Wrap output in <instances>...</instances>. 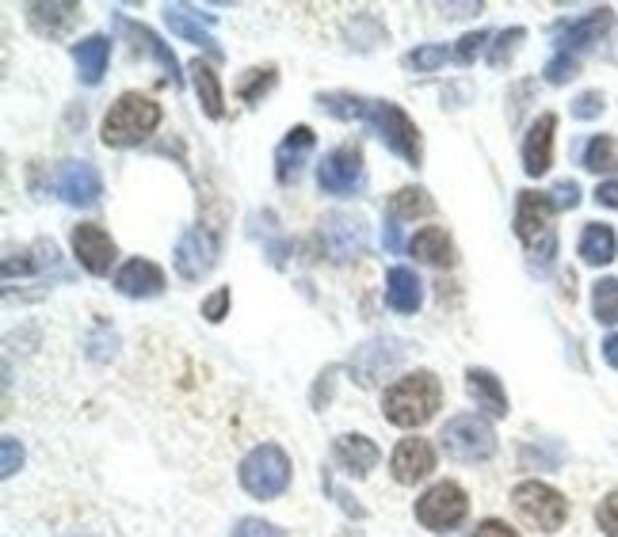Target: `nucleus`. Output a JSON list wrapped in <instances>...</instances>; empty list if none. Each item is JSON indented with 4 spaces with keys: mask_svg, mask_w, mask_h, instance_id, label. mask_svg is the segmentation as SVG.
I'll list each match as a JSON object with an SVG mask.
<instances>
[{
    "mask_svg": "<svg viewBox=\"0 0 618 537\" xmlns=\"http://www.w3.org/2000/svg\"><path fill=\"white\" fill-rule=\"evenodd\" d=\"M54 195L69 206H92L103 195V179L89 161H65L50 179Z\"/></svg>",
    "mask_w": 618,
    "mask_h": 537,
    "instance_id": "obj_10",
    "label": "nucleus"
},
{
    "mask_svg": "<svg viewBox=\"0 0 618 537\" xmlns=\"http://www.w3.org/2000/svg\"><path fill=\"white\" fill-rule=\"evenodd\" d=\"M321 107L332 111V115H340V118H363V123L385 142V149H393L401 161H409L412 168L424 161V142H420V130L405 115V111L398 107V103H390V100H359V95H348V92H329V95H321Z\"/></svg>",
    "mask_w": 618,
    "mask_h": 537,
    "instance_id": "obj_1",
    "label": "nucleus"
},
{
    "mask_svg": "<svg viewBox=\"0 0 618 537\" xmlns=\"http://www.w3.org/2000/svg\"><path fill=\"white\" fill-rule=\"evenodd\" d=\"M119 23H123V31H131L137 42H145V50H150V54L157 58V62L168 69L172 84H179V73H176V69H179V62H176V54H172V50L165 47V42H161L157 34H153L150 28H137V23H131V20H119Z\"/></svg>",
    "mask_w": 618,
    "mask_h": 537,
    "instance_id": "obj_30",
    "label": "nucleus"
},
{
    "mask_svg": "<svg viewBox=\"0 0 618 537\" xmlns=\"http://www.w3.org/2000/svg\"><path fill=\"white\" fill-rule=\"evenodd\" d=\"M512 504H515V515L527 526H535L538 534H557L565 526V518H569V499L543 481L515 484Z\"/></svg>",
    "mask_w": 618,
    "mask_h": 537,
    "instance_id": "obj_5",
    "label": "nucleus"
},
{
    "mask_svg": "<svg viewBox=\"0 0 618 537\" xmlns=\"http://www.w3.org/2000/svg\"><path fill=\"white\" fill-rule=\"evenodd\" d=\"M615 248H618V240H615V229H611V225H604V221L584 225V233H580V259H584V264H588V267L611 264V259H615Z\"/></svg>",
    "mask_w": 618,
    "mask_h": 537,
    "instance_id": "obj_27",
    "label": "nucleus"
},
{
    "mask_svg": "<svg viewBox=\"0 0 618 537\" xmlns=\"http://www.w3.org/2000/svg\"><path fill=\"white\" fill-rule=\"evenodd\" d=\"M470 515V499L466 492L454 481H440L416 499V523L428 526L432 534H446L454 526H462V518Z\"/></svg>",
    "mask_w": 618,
    "mask_h": 537,
    "instance_id": "obj_7",
    "label": "nucleus"
},
{
    "mask_svg": "<svg viewBox=\"0 0 618 537\" xmlns=\"http://www.w3.org/2000/svg\"><path fill=\"white\" fill-rule=\"evenodd\" d=\"M237 476H240V488H245L248 496L275 499V496H282L290 484V457L275 443H264V446L248 450Z\"/></svg>",
    "mask_w": 618,
    "mask_h": 537,
    "instance_id": "obj_4",
    "label": "nucleus"
},
{
    "mask_svg": "<svg viewBox=\"0 0 618 537\" xmlns=\"http://www.w3.org/2000/svg\"><path fill=\"white\" fill-rule=\"evenodd\" d=\"M165 20H168L172 34H179L184 42H195V47H206L210 54H218V42H214V34L206 31L203 12H195V8H187V4H168Z\"/></svg>",
    "mask_w": 618,
    "mask_h": 537,
    "instance_id": "obj_24",
    "label": "nucleus"
},
{
    "mask_svg": "<svg viewBox=\"0 0 618 537\" xmlns=\"http://www.w3.org/2000/svg\"><path fill=\"white\" fill-rule=\"evenodd\" d=\"M313 145H317V137L309 126L290 130L279 142V149H275V179H279V184H295L302 164L309 161V153H313Z\"/></svg>",
    "mask_w": 618,
    "mask_h": 537,
    "instance_id": "obj_18",
    "label": "nucleus"
},
{
    "mask_svg": "<svg viewBox=\"0 0 618 537\" xmlns=\"http://www.w3.org/2000/svg\"><path fill=\"white\" fill-rule=\"evenodd\" d=\"M401 354H405V348H401L398 340H371L351 354V374H356V381L363 389H371V385H378V378L390 374V370L398 366Z\"/></svg>",
    "mask_w": 618,
    "mask_h": 537,
    "instance_id": "obj_13",
    "label": "nucleus"
},
{
    "mask_svg": "<svg viewBox=\"0 0 618 537\" xmlns=\"http://www.w3.org/2000/svg\"><path fill=\"white\" fill-rule=\"evenodd\" d=\"M474 537H519V534H515L508 523H501V518H485Z\"/></svg>",
    "mask_w": 618,
    "mask_h": 537,
    "instance_id": "obj_44",
    "label": "nucleus"
},
{
    "mask_svg": "<svg viewBox=\"0 0 618 537\" xmlns=\"http://www.w3.org/2000/svg\"><path fill=\"white\" fill-rule=\"evenodd\" d=\"M554 198L543 190H519L515 198V237L523 245H538V237H549V214H554Z\"/></svg>",
    "mask_w": 618,
    "mask_h": 537,
    "instance_id": "obj_14",
    "label": "nucleus"
},
{
    "mask_svg": "<svg viewBox=\"0 0 618 537\" xmlns=\"http://www.w3.org/2000/svg\"><path fill=\"white\" fill-rule=\"evenodd\" d=\"M229 537H287V530H279L275 523H264V518H240Z\"/></svg>",
    "mask_w": 618,
    "mask_h": 537,
    "instance_id": "obj_39",
    "label": "nucleus"
},
{
    "mask_svg": "<svg viewBox=\"0 0 618 537\" xmlns=\"http://www.w3.org/2000/svg\"><path fill=\"white\" fill-rule=\"evenodd\" d=\"M20 469H23V446L12 435H4V443H0V473L16 476Z\"/></svg>",
    "mask_w": 618,
    "mask_h": 537,
    "instance_id": "obj_40",
    "label": "nucleus"
},
{
    "mask_svg": "<svg viewBox=\"0 0 618 537\" xmlns=\"http://www.w3.org/2000/svg\"><path fill=\"white\" fill-rule=\"evenodd\" d=\"M176 271L179 279L195 282L203 279V275H210L214 259H218V240H214V233L206 229H184L176 240Z\"/></svg>",
    "mask_w": 618,
    "mask_h": 537,
    "instance_id": "obj_12",
    "label": "nucleus"
},
{
    "mask_svg": "<svg viewBox=\"0 0 618 537\" xmlns=\"http://www.w3.org/2000/svg\"><path fill=\"white\" fill-rule=\"evenodd\" d=\"M554 130H557V115H538L531 123L527 137H523V172L527 176H546L549 164H554Z\"/></svg>",
    "mask_w": 618,
    "mask_h": 537,
    "instance_id": "obj_16",
    "label": "nucleus"
},
{
    "mask_svg": "<svg viewBox=\"0 0 618 537\" xmlns=\"http://www.w3.org/2000/svg\"><path fill=\"white\" fill-rule=\"evenodd\" d=\"M488 39H493V34H488V31H474V34H466V39H462L459 47H454V62H459V65H474V58L488 47Z\"/></svg>",
    "mask_w": 618,
    "mask_h": 537,
    "instance_id": "obj_36",
    "label": "nucleus"
},
{
    "mask_svg": "<svg viewBox=\"0 0 618 537\" xmlns=\"http://www.w3.org/2000/svg\"><path fill=\"white\" fill-rule=\"evenodd\" d=\"M390 469L398 484H416L435 469V450L428 438H401L390 457Z\"/></svg>",
    "mask_w": 618,
    "mask_h": 537,
    "instance_id": "obj_17",
    "label": "nucleus"
},
{
    "mask_svg": "<svg viewBox=\"0 0 618 537\" xmlns=\"http://www.w3.org/2000/svg\"><path fill=\"white\" fill-rule=\"evenodd\" d=\"M446 58H451V50L440 47V42H435V47H416L412 54H405V69H416V73H435Z\"/></svg>",
    "mask_w": 618,
    "mask_h": 537,
    "instance_id": "obj_33",
    "label": "nucleus"
},
{
    "mask_svg": "<svg viewBox=\"0 0 618 537\" xmlns=\"http://www.w3.org/2000/svg\"><path fill=\"white\" fill-rule=\"evenodd\" d=\"M115 290L126 298H157L165 290V271L150 259H126L115 275Z\"/></svg>",
    "mask_w": 618,
    "mask_h": 537,
    "instance_id": "obj_19",
    "label": "nucleus"
},
{
    "mask_svg": "<svg viewBox=\"0 0 618 537\" xmlns=\"http://www.w3.org/2000/svg\"><path fill=\"white\" fill-rule=\"evenodd\" d=\"M343 537H359V534H351V530H348V534H343Z\"/></svg>",
    "mask_w": 618,
    "mask_h": 537,
    "instance_id": "obj_48",
    "label": "nucleus"
},
{
    "mask_svg": "<svg viewBox=\"0 0 618 537\" xmlns=\"http://www.w3.org/2000/svg\"><path fill=\"white\" fill-rule=\"evenodd\" d=\"M420 301H424V282L416 279L412 267H390L385 275V306L398 309V313H416Z\"/></svg>",
    "mask_w": 618,
    "mask_h": 537,
    "instance_id": "obj_22",
    "label": "nucleus"
},
{
    "mask_svg": "<svg viewBox=\"0 0 618 537\" xmlns=\"http://www.w3.org/2000/svg\"><path fill=\"white\" fill-rule=\"evenodd\" d=\"M443 404V381L432 370H412V374L398 378L382 396V415L393 427H424Z\"/></svg>",
    "mask_w": 618,
    "mask_h": 537,
    "instance_id": "obj_2",
    "label": "nucleus"
},
{
    "mask_svg": "<svg viewBox=\"0 0 618 537\" xmlns=\"http://www.w3.org/2000/svg\"><path fill=\"white\" fill-rule=\"evenodd\" d=\"M69 245H73L76 264H81L89 275H107L111 264H115V240H111V233L96 221L76 225Z\"/></svg>",
    "mask_w": 618,
    "mask_h": 537,
    "instance_id": "obj_11",
    "label": "nucleus"
},
{
    "mask_svg": "<svg viewBox=\"0 0 618 537\" xmlns=\"http://www.w3.org/2000/svg\"><path fill=\"white\" fill-rule=\"evenodd\" d=\"M440 443L446 457H454V462H485V457L496 454V431L485 415L466 412L446 420V427L440 431Z\"/></svg>",
    "mask_w": 618,
    "mask_h": 537,
    "instance_id": "obj_6",
    "label": "nucleus"
},
{
    "mask_svg": "<svg viewBox=\"0 0 618 537\" xmlns=\"http://www.w3.org/2000/svg\"><path fill=\"white\" fill-rule=\"evenodd\" d=\"M157 126H161V103L142 92H123L111 103L107 115H103L100 137L111 149H131V145H142Z\"/></svg>",
    "mask_w": 618,
    "mask_h": 537,
    "instance_id": "obj_3",
    "label": "nucleus"
},
{
    "mask_svg": "<svg viewBox=\"0 0 618 537\" xmlns=\"http://www.w3.org/2000/svg\"><path fill=\"white\" fill-rule=\"evenodd\" d=\"M596 523H599V530H604L607 537H618V492H611V496L599 499Z\"/></svg>",
    "mask_w": 618,
    "mask_h": 537,
    "instance_id": "obj_38",
    "label": "nucleus"
},
{
    "mask_svg": "<svg viewBox=\"0 0 618 537\" xmlns=\"http://www.w3.org/2000/svg\"><path fill=\"white\" fill-rule=\"evenodd\" d=\"M192 81H195V95H199L203 111L210 118H222L226 115V100H222V81L218 73H214L206 62H192Z\"/></svg>",
    "mask_w": 618,
    "mask_h": 537,
    "instance_id": "obj_28",
    "label": "nucleus"
},
{
    "mask_svg": "<svg viewBox=\"0 0 618 537\" xmlns=\"http://www.w3.org/2000/svg\"><path fill=\"white\" fill-rule=\"evenodd\" d=\"M271 84H275V69H248V76L237 84V95L245 103H256V100H264V92H268Z\"/></svg>",
    "mask_w": 618,
    "mask_h": 537,
    "instance_id": "obj_34",
    "label": "nucleus"
},
{
    "mask_svg": "<svg viewBox=\"0 0 618 537\" xmlns=\"http://www.w3.org/2000/svg\"><path fill=\"white\" fill-rule=\"evenodd\" d=\"M549 198H554V206L557 210H573V206L580 203V187L573 184V179H562L554 190H549Z\"/></svg>",
    "mask_w": 618,
    "mask_h": 537,
    "instance_id": "obj_43",
    "label": "nucleus"
},
{
    "mask_svg": "<svg viewBox=\"0 0 618 537\" xmlns=\"http://www.w3.org/2000/svg\"><path fill=\"white\" fill-rule=\"evenodd\" d=\"M321 240H325V252L337 259V264H348V259L367 252V221L359 214L332 210L321 218Z\"/></svg>",
    "mask_w": 618,
    "mask_h": 537,
    "instance_id": "obj_9",
    "label": "nucleus"
},
{
    "mask_svg": "<svg viewBox=\"0 0 618 537\" xmlns=\"http://www.w3.org/2000/svg\"><path fill=\"white\" fill-rule=\"evenodd\" d=\"M604 107H607V103H604V95H599V92H580L577 103H573V115L588 123V118H599V115H604Z\"/></svg>",
    "mask_w": 618,
    "mask_h": 537,
    "instance_id": "obj_41",
    "label": "nucleus"
},
{
    "mask_svg": "<svg viewBox=\"0 0 618 537\" xmlns=\"http://www.w3.org/2000/svg\"><path fill=\"white\" fill-rule=\"evenodd\" d=\"M466 389H470V396H474L477 409L485 412V415H493V420L508 415V393H504L501 378H496L493 370L470 366V370H466Z\"/></svg>",
    "mask_w": 618,
    "mask_h": 537,
    "instance_id": "obj_20",
    "label": "nucleus"
},
{
    "mask_svg": "<svg viewBox=\"0 0 618 537\" xmlns=\"http://www.w3.org/2000/svg\"><path fill=\"white\" fill-rule=\"evenodd\" d=\"M385 248H390V252H398L401 248V233H398V225H385Z\"/></svg>",
    "mask_w": 618,
    "mask_h": 537,
    "instance_id": "obj_47",
    "label": "nucleus"
},
{
    "mask_svg": "<svg viewBox=\"0 0 618 537\" xmlns=\"http://www.w3.org/2000/svg\"><path fill=\"white\" fill-rule=\"evenodd\" d=\"M523 28H512V31H501L496 34V47H493V54H488V65L493 69H501V65H508V58H512V50L519 47V39H523Z\"/></svg>",
    "mask_w": 618,
    "mask_h": 537,
    "instance_id": "obj_35",
    "label": "nucleus"
},
{
    "mask_svg": "<svg viewBox=\"0 0 618 537\" xmlns=\"http://www.w3.org/2000/svg\"><path fill=\"white\" fill-rule=\"evenodd\" d=\"M317 187L325 195H356L363 187V149L359 145H337L332 153H325V161L317 164Z\"/></svg>",
    "mask_w": 618,
    "mask_h": 537,
    "instance_id": "obj_8",
    "label": "nucleus"
},
{
    "mask_svg": "<svg viewBox=\"0 0 618 537\" xmlns=\"http://www.w3.org/2000/svg\"><path fill=\"white\" fill-rule=\"evenodd\" d=\"M607 28H611V8H596V12L565 23V28H557V54L577 58L580 50L596 47V42L607 34Z\"/></svg>",
    "mask_w": 618,
    "mask_h": 537,
    "instance_id": "obj_15",
    "label": "nucleus"
},
{
    "mask_svg": "<svg viewBox=\"0 0 618 537\" xmlns=\"http://www.w3.org/2000/svg\"><path fill=\"white\" fill-rule=\"evenodd\" d=\"M577 58H569V54H554L546 62V81L549 84H565V81H573L577 76Z\"/></svg>",
    "mask_w": 618,
    "mask_h": 537,
    "instance_id": "obj_37",
    "label": "nucleus"
},
{
    "mask_svg": "<svg viewBox=\"0 0 618 537\" xmlns=\"http://www.w3.org/2000/svg\"><path fill=\"white\" fill-rule=\"evenodd\" d=\"M409 252L416 259H424V264H432V267H451L454 264V245H451V237H446V229H440V225H424V229L409 240Z\"/></svg>",
    "mask_w": 618,
    "mask_h": 537,
    "instance_id": "obj_26",
    "label": "nucleus"
},
{
    "mask_svg": "<svg viewBox=\"0 0 618 537\" xmlns=\"http://www.w3.org/2000/svg\"><path fill=\"white\" fill-rule=\"evenodd\" d=\"M428 214H435V203L424 187H401L398 195L390 198L393 221H416V218H428Z\"/></svg>",
    "mask_w": 618,
    "mask_h": 537,
    "instance_id": "obj_29",
    "label": "nucleus"
},
{
    "mask_svg": "<svg viewBox=\"0 0 618 537\" xmlns=\"http://www.w3.org/2000/svg\"><path fill=\"white\" fill-rule=\"evenodd\" d=\"M73 62H76V76L84 84H100L111 62V42L103 34H89V39L73 42Z\"/></svg>",
    "mask_w": 618,
    "mask_h": 537,
    "instance_id": "obj_23",
    "label": "nucleus"
},
{
    "mask_svg": "<svg viewBox=\"0 0 618 537\" xmlns=\"http://www.w3.org/2000/svg\"><path fill=\"white\" fill-rule=\"evenodd\" d=\"M584 168L588 172H615L618 168V153H615V137L599 134L584 145Z\"/></svg>",
    "mask_w": 618,
    "mask_h": 537,
    "instance_id": "obj_32",
    "label": "nucleus"
},
{
    "mask_svg": "<svg viewBox=\"0 0 618 537\" xmlns=\"http://www.w3.org/2000/svg\"><path fill=\"white\" fill-rule=\"evenodd\" d=\"M591 313L599 324H618V279H599L591 286Z\"/></svg>",
    "mask_w": 618,
    "mask_h": 537,
    "instance_id": "obj_31",
    "label": "nucleus"
},
{
    "mask_svg": "<svg viewBox=\"0 0 618 537\" xmlns=\"http://www.w3.org/2000/svg\"><path fill=\"white\" fill-rule=\"evenodd\" d=\"M596 203L599 206H611V210H618V179H607V184L596 187Z\"/></svg>",
    "mask_w": 618,
    "mask_h": 537,
    "instance_id": "obj_45",
    "label": "nucleus"
},
{
    "mask_svg": "<svg viewBox=\"0 0 618 537\" xmlns=\"http://www.w3.org/2000/svg\"><path fill=\"white\" fill-rule=\"evenodd\" d=\"M332 457H337V465L343 473L351 476H367L378 465V446L371 443L367 435H340L337 443H332Z\"/></svg>",
    "mask_w": 618,
    "mask_h": 537,
    "instance_id": "obj_21",
    "label": "nucleus"
},
{
    "mask_svg": "<svg viewBox=\"0 0 618 537\" xmlns=\"http://www.w3.org/2000/svg\"><path fill=\"white\" fill-rule=\"evenodd\" d=\"M226 309H229V286H218V290L203 301V317L210 320V324H218V320L226 317Z\"/></svg>",
    "mask_w": 618,
    "mask_h": 537,
    "instance_id": "obj_42",
    "label": "nucleus"
},
{
    "mask_svg": "<svg viewBox=\"0 0 618 537\" xmlns=\"http://www.w3.org/2000/svg\"><path fill=\"white\" fill-rule=\"evenodd\" d=\"M604 359H607V366L618 370V332L607 335V340H604Z\"/></svg>",
    "mask_w": 618,
    "mask_h": 537,
    "instance_id": "obj_46",
    "label": "nucleus"
},
{
    "mask_svg": "<svg viewBox=\"0 0 618 537\" xmlns=\"http://www.w3.org/2000/svg\"><path fill=\"white\" fill-rule=\"evenodd\" d=\"M81 16V4H28V23L39 34H50V39H62L69 34V28L76 23Z\"/></svg>",
    "mask_w": 618,
    "mask_h": 537,
    "instance_id": "obj_25",
    "label": "nucleus"
}]
</instances>
